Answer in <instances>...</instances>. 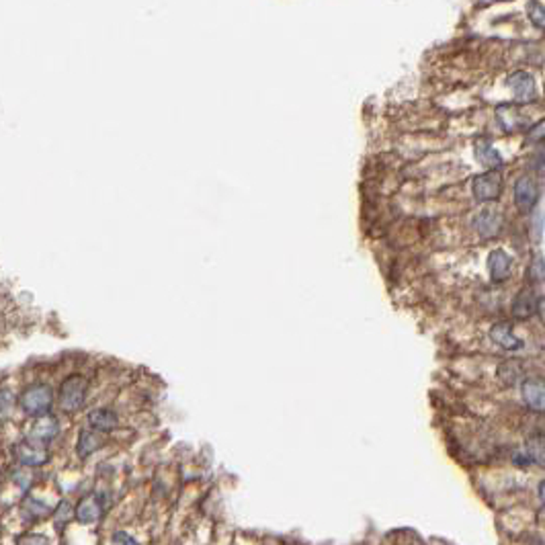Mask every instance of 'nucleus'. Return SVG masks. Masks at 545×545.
<instances>
[{
    "mask_svg": "<svg viewBox=\"0 0 545 545\" xmlns=\"http://www.w3.org/2000/svg\"><path fill=\"white\" fill-rule=\"evenodd\" d=\"M103 447V437H101V430H80V437H78V445H76V451L82 459H86L88 455H93L97 449Z\"/></svg>",
    "mask_w": 545,
    "mask_h": 545,
    "instance_id": "obj_14",
    "label": "nucleus"
},
{
    "mask_svg": "<svg viewBox=\"0 0 545 545\" xmlns=\"http://www.w3.org/2000/svg\"><path fill=\"white\" fill-rule=\"evenodd\" d=\"M527 12H529V19H531V23L537 27V29H542V31H545V6L539 2V0H529V4H527Z\"/></svg>",
    "mask_w": 545,
    "mask_h": 545,
    "instance_id": "obj_21",
    "label": "nucleus"
},
{
    "mask_svg": "<svg viewBox=\"0 0 545 545\" xmlns=\"http://www.w3.org/2000/svg\"><path fill=\"white\" fill-rule=\"evenodd\" d=\"M29 470H31V468H25V466H21V468H19V470L12 474V480L21 486L23 490H27V488L31 486V480H33V476L29 474Z\"/></svg>",
    "mask_w": 545,
    "mask_h": 545,
    "instance_id": "obj_23",
    "label": "nucleus"
},
{
    "mask_svg": "<svg viewBox=\"0 0 545 545\" xmlns=\"http://www.w3.org/2000/svg\"><path fill=\"white\" fill-rule=\"evenodd\" d=\"M103 515V504L99 498L95 496H86L84 500H80V504L76 506V519L82 525H93L101 519Z\"/></svg>",
    "mask_w": 545,
    "mask_h": 545,
    "instance_id": "obj_13",
    "label": "nucleus"
},
{
    "mask_svg": "<svg viewBox=\"0 0 545 545\" xmlns=\"http://www.w3.org/2000/svg\"><path fill=\"white\" fill-rule=\"evenodd\" d=\"M525 371H523V363L521 361H504L498 367V379L504 385H515L523 379Z\"/></svg>",
    "mask_w": 545,
    "mask_h": 545,
    "instance_id": "obj_16",
    "label": "nucleus"
},
{
    "mask_svg": "<svg viewBox=\"0 0 545 545\" xmlns=\"http://www.w3.org/2000/svg\"><path fill=\"white\" fill-rule=\"evenodd\" d=\"M15 457L25 468H39L48 461L46 443H39L35 439H25L15 447Z\"/></svg>",
    "mask_w": 545,
    "mask_h": 545,
    "instance_id": "obj_3",
    "label": "nucleus"
},
{
    "mask_svg": "<svg viewBox=\"0 0 545 545\" xmlns=\"http://www.w3.org/2000/svg\"><path fill=\"white\" fill-rule=\"evenodd\" d=\"M474 197L478 201H494L500 197L502 191V177L498 171H488L484 175H478L472 184Z\"/></svg>",
    "mask_w": 545,
    "mask_h": 545,
    "instance_id": "obj_4",
    "label": "nucleus"
},
{
    "mask_svg": "<svg viewBox=\"0 0 545 545\" xmlns=\"http://www.w3.org/2000/svg\"><path fill=\"white\" fill-rule=\"evenodd\" d=\"M474 228L480 236L484 238H494L500 234L502 230V218L500 213L492 211V209H482L480 213H476L474 218Z\"/></svg>",
    "mask_w": 545,
    "mask_h": 545,
    "instance_id": "obj_9",
    "label": "nucleus"
},
{
    "mask_svg": "<svg viewBox=\"0 0 545 545\" xmlns=\"http://www.w3.org/2000/svg\"><path fill=\"white\" fill-rule=\"evenodd\" d=\"M525 455L529 461L545 468V434H535L525 443Z\"/></svg>",
    "mask_w": 545,
    "mask_h": 545,
    "instance_id": "obj_17",
    "label": "nucleus"
},
{
    "mask_svg": "<svg viewBox=\"0 0 545 545\" xmlns=\"http://www.w3.org/2000/svg\"><path fill=\"white\" fill-rule=\"evenodd\" d=\"M86 392H88V383L82 375L74 373V375H68L60 385V408L68 414H74L78 412L82 406H84V400H86Z\"/></svg>",
    "mask_w": 545,
    "mask_h": 545,
    "instance_id": "obj_2",
    "label": "nucleus"
},
{
    "mask_svg": "<svg viewBox=\"0 0 545 545\" xmlns=\"http://www.w3.org/2000/svg\"><path fill=\"white\" fill-rule=\"evenodd\" d=\"M488 271H490V277L492 281L500 283V281H506L513 273V260L510 256L504 252V250H492L488 254Z\"/></svg>",
    "mask_w": 545,
    "mask_h": 545,
    "instance_id": "obj_8",
    "label": "nucleus"
},
{
    "mask_svg": "<svg viewBox=\"0 0 545 545\" xmlns=\"http://www.w3.org/2000/svg\"><path fill=\"white\" fill-rule=\"evenodd\" d=\"M17 406V398L10 390H0V421H8Z\"/></svg>",
    "mask_w": 545,
    "mask_h": 545,
    "instance_id": "obj_20",
    "label": "nucleus"
},
{
    "mask_svg": "<svg viewBox=\"0 0 545 545\" xmlns=\"http://www.w3.org/2000/svg\"><path fill=\"white\" fill-rule=\"evenodd\" d=\"M539 498H542V502H544L545 506V480L539 484Z\"/></svg>",
    "mask_w": 545,
    "mask_h": 545,
    "instance_id": "obj_26",
    "label": "nucleus"
},
{
    "mask_svg": "<svg viewBox=\"0 0 545 545\" xmlns=\"http://www.w3.org/2000/svg\"><path fill=\"white\" fill-rule=\"evenodd\" d=\"M70 515H72V506H70L68 502H61L60 508L56 510V523H58V525H61V521L68 523V521H70Z\"/></svg>",
    "mask_w": 545,
    "mask_h": 545,
    "instance_id": "obj_25",
    "label": "nucleus"
},
{
    "mask_svg": "<svg viewBox=\"0 0 545 545\" xmlns=\"http://www.w3.org/2000/svg\"><path fill=\"white\" fill-rule=\"evenodd\" d=\"M476 154H478V160H480L484 166H488V169H496V166L502 164L500 154H498L496 148H492V144H488V142H480V144L476 146Z\"/></svg>",
    "mask_w": 545,
    "mask_h": 545,
    "instance_id": "obj_19",
    "label": "nucleus"
},
{
    "mask_svg": "<svg viewBox=\"0 0 545 545\" xmlns=\"http://www.w3.org/2000/svg\"><path fill=\"white\" fill-rule=\"evenodd\" d=\"M521 394H523L525 404L533 412H545V379L542 377L525 379L521 385Z\"/></svg>",
    "mask_w": 545,
    "mask_h": 545,
    "instance_id": "obj_7",
    "label": "nucleus"
},
{
    "mask_svg": "<svg viewBox=\"0 0 545 545\" xmlns=\"http://www.w3.org/2000/svg\"><path fill=\"white\" fill-rule=\"evenodd\" d=\"M21 513L25 515V519H27V521H37V519H41V517L50 515V513H52V508H50L46 502H41L39 498H25Z\"/></svg>",
    "mask_w": 545,
    "mask_h": 545,
    "instance_id": "obj_18",
    "label": "nucleus"
},
{
    "mask_svg": "<svg viewBox=\"0 0 545 545\" xmlns=\"http://www.w3.org/2000/svg\"><path fill=\"white\" fill-rule=\"evenodd\" d=\"M19 404L27 417L35 419V417L48 414L54 404V390L48 383H35L23 392V396L19 398Z\"/></svg>",
    "mask_w": 545,
    "mask_h": 545,
    "instance_id": "obj_1",
    "label": "nucleus"
},
{
    "mask_svg": "<svg viewBox=\"0 0 545 545\" xmlns=\"http://www.w3.org/2000/svg\"><path fill=\"white\" fill-rule=\"evenodd\" d=\"M60 432V421L52 414L35 417L33 424L29 426V439H35L39 443H52Z\"/></svg>",
    "mask_w": 545,
    "mask_h": 545,
    "instance_id": "obj_6",
    "label": "nucleus"
},
{
    "mask_svg": "<svg viewBox=\"0 0 545 545\" xmlns=\"http://www.w3.org/2000/svg\"><path fill=\"white\" fill-rule=\"evenodd\" d=\"M490 338H492L496 345H500L502 349H506V351H519V349L523 347V341L513 332V328H510L508 322L494 324V326L490 328Z\"/></svg>",
    "mask_w": 545,
    "mask_h": 545,
    "instance_id": "obj_11",
    "label": "nucleus"
},
{
    "mask_svg": "<svg viewBox=\"0 0 545 545\" xmlns=\"http://www.w3.org/2000/svg\"><path fill=\"white\" fill-rule=\"evenodd\" d=\"M537 305H539L537 296H535L531 289H523V291H519V296L515 298L510 312H513L515 318H519V320H527V318H531V316L537 312Z\"/></svg>",
    "mask_w": 545,
    "mask_h": 545,
    "instance_id": "obj_12",
    "label": "nucleus"
},
{
    "mask_svg": "<svg viewBox=\"0 0 545 545\" xmlns=\"http://www.w3.org/2000/svg\"><path fill=\"white\" fill-rule=\"evenodd\" d=\"M510 88L515 93V99L521 101V103H527V101H533L535 99V80L531 74L527 72H515L510 78Z\"/></svg>",
    "mask_w": 545,
    "mask_h": 545,
    "instance_id": "obj_10",
    "label": "nucleus"
},
{
    "mask_svg": "<svg viewBox=\"0 0 545 545\" xmlns=\"http://www.w3.org/2000/svg\"><path fill=\"white\" fill-rule=\"evenodd\" d=\"M539 191L531 177H521L515 182V205L521 213H529L537 203Z\"/></svg>",
    "mask_w": 545,
    "mask_h": 545,
    "instance_id": "obj_5",
    "label": "nucleus"
},
{
    "mask_svg": "<svg viewBox=\"0 0 545 545\" xmlns=\"http://www.w3.org/2000/svg\"><path fill=\"white\" fill-rule=\"evenodd\" d=\"M529 140H531V142H542V140H545V119L535 123V125L529 129Z\"/></svg>",
    "mask_w": 545,
    "mask_h": 545,
    "instance_id": "obj_24",
    "label": "nucleus"
},
{
    "mask_svg": "<svg viewBox=\"0 0 545 545\" xmlns=\"http://www.w3.org/2000/svg\"><path fill=\"white\" fill-rule=\"evenodd\" d=\"M529 279H531L533 283L545 281V262L542 256H535L533 262L529 265Z\"/></svg>",
    "mask_w": 545,
    "mask_h": 545,
    "instance_id": "obj_22",
    "label": "nucleus"
},
{
    "mask_svg": "<svg viewBox=\"0 0 545 545\" xmlns=\"http://www.w3.org/2000/svg\"><path fill=\"white\" fill-rule=\"evenodd\" d=\"M88 424L95 430L109 432V430H113L119 424V419H117V414L111 408H97V410H93L88 414Z\"/></svg>",
    "mask_w": 545,
    "mask_h": 545,
    "instance_id": "obj_15",
    "label": "nucleus"
}]
</instances>
